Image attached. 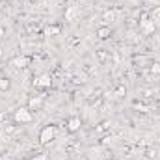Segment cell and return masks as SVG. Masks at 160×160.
I'll list each match as a JSON object with an SVG mask.
<instances>
[{
	"label": "cell",
	"instance_id": "6da1fadb",
	"mask_svg": "<svg viewBox=\"0 0 160 160\" xmlns=\"http://www.w3.org/2000/svg\"><path fill=\"white\" fill-rule=\"evenodd\" d=\"M13 121L15 123H30V121H34V114H32V110L28 108V106H21V108H17L15 110V114H13Z\"/></svg>",
	"mask_w": 160,
	"mask_h": 160
},
{
	"label": "cell",
	"instance_id": "7a4b0ae2",
	"mask_svg": "<svg viewBox=\"0 0 160 160\" xmlns=\"http://www.w3.org/2000/svg\"><path fill=\"white\" fill-rule=\"evenodd\" d=\"M56 127L54 125H47L43 130H41V134H39V143H43V145H47V143H50L54 138H56Z\"/></svg>",
	"mask_w": 160,
	"mask_h": 160
},
{
	"label": "cell",
	"instance_id": "3957f363",
	"mask_svg": "<svg viewBox=\"0 0 160 160\" xmlns=\"http://www.w3.org/2000/svg\"><path fill=\"white\" fill-rule=\"evenodd\" d=\"M140 28H142V32L147 36V34H153V32H155L157 24H155V21H153V19H149V17L143 13V15H142V21H140Z\"/></svg>",
	"mask_w": 160,
	"mask_h": 160
},
{
	"label": "cell",
	"instance_id": "277c9868",
	"mask_svg": "<svg viewBox=\"0 0 160 160\" xmlns=\"http://www.w3.org/2000/svg\"><path fill=\"white\" fill-rule=\"evenodd\" d=\"M34 86H36V88H50V86H52L50 75H41V77H38V78L34 80Z\"/></svg>",
	"mask_w": 160,
	"mask_h": 160
},
{
	"label": "cell",
	"instance_id": "5b68a950",
	"mask_svg": "<svg viewBox=\"0 0 160 160\" xmlns=\"http://www.w3.org/2000/svg\"><path fill=\"white\" fill-rule=\"evenodd\" d=\"M28 63H30V58L28 56H19V58H13L11 60V65L17 67V69H24V67H28Z\"/></svg>",
	"mask_w": 160,
	"mask_h": 160
},
{
	"label": "cell",
	"instance_id": "8992f818",
	"mask_svg": "<svg viewBox=\"0 0 160 160\" xmlns=\"http://www.w3.org/2000/svg\"><path fill=\"white\" fill-rule=\"evenodd\" d=\"M80 125H82L80 118H71L67 121V130L69 132H77V130H80Z\"/></svg>",
	"mask_w": 160,
	"mask_h": 160
},
{
	"label": "cell",
	"instance_id": "52a82bcc",
	"mask_svg": "<svg viewBox=\"0 0 160 160\" xmlns=\"http://www.w3.org/2000/svg\"><path fill=\"white\" fill-rule=\"evenodd\" d=\"M41 106H43V99L41 97H32L30 102H28V108L30 110H39Z\"/></svg>",
	"mask_w": 160,
	"mask_h": 160
},
{
	"label": "cell",
	"instance_id": "ba28073f",
	"mask_svg": "<svg viewBox=\"0 0 160 160\" xmlns=\"http://www.w3.org/2000/svg\"><path fill=\"white\" fill-rule=\"evenodd\" d=\"M97 36H99V39H106L110 36V26H101L97 30Z\"/></svg>",
	"mask_w": 160,
	"mask_h": 160
},
{
	"label": "cell",
	"instance_id": "9c48e42d",
	"mask_svg": "<svg viewBox=\"0 0 160 160\" xmlns=\"http://www.w3.org/2000/svg\"><path fill=\"white\" fill-rule=\"evenodd\" d=\"M102 19H104V21H114V19H116V11H114V9L104 11V13H102Z\"/></svg>",
	"mask_w": 160,
	"mask_h": 160
},
{
	"label": "cell",
	"instance_id": "30bf717a",
	"mask_svg": "<svg viewBox=\"0 0 160 160\" xmlns=\"http://www.w3.org/2000/svg\"><path fill=\"white\" fill-rule=\"evenodd\" d=\"M151 19H153V21H158L160 19V6H157V8L151 11Z\"/></svg>",
	"mask_w": 160,
	"mask_h": 160
},
{
	"label": "cell",
	"instance_id": "8fae6325",
	"mask_svg": "<svg viewBox=\"0 0 160 160\" xmlns=\"http://www.w3.org/2000/svg\"><path fill=\"white\" fill-rule=\"evenodd\" d=\"M47 34H48V36H56V34H60V26H50V28H47Z\"/></svg>",
	"mask_w": 160,
	"mask_h": 160
},
{
	"label": "cell",
	"instance_id": "7c38bea8",
	"mask_svg": "<svg viewBox=\"0 0 160 160\" xmlns=\"http://www.w3.org/2000/svg\"><path fill=\"white\" fill-rule=\"evenodd\" d=\"M4 130H6V134H13V132L17 130V127H15V125H6Z\"/></svg>",
	"mask_w": 160,
	"mask_h": 160
},
{
	"label": "cell",
	"instance_id": "4fadbf2b",
	"mask_svg": "<svg viewBox=\"0 0 160 160\" xmlns=\"http://www.w3.org/2000/svg\"><path fill=\"white\" fill-rule=\"evenodd\" d=\"M151 73H153V75H160V62L151 65Z\"/></svg>",
	"mask_w": 160,
	"mask_h": 160
},
{
	"label": "cell",
	"instance_id": "5bb4252c",
	"mask_svg": "<svg viewBox=\"0 0 160 160\" xmlns=\"http://www.w3.org/2000/svg\"><path fill=\"white\" fill-rule=\"evenodd\" d=\"M30 160H48V155H47V153H39V155L32 157Z\"/></svg>",
	"mask_w": 160,
	"mask_h": 160
},
{
	"label": "cell",
	"instance_id": "9a60e30c",
	"mask_svg": "<svg viewBox=\"0 0 160 160\" xmlns=\"http://www.w3.org/2000/svg\"><path fill=\"white\" fill-rule=\"evenodd\" d=\"M9 88V80L8 78H0V89H8Z\"/></svg>",
	"mask_w": 160,
	"mask_h": 160
},
{
	"label": "cell",
	"instance_id": "2e32d148",
	"mask_svg": "<svg viewBox=\"0 0 160 160\" xmlns=\"http://www.w3.org/2000/svg\"><path fill=\"white\" fill-rule=\"evenodd\" d=\"M4 39V28H2V26H0V41Z\"/></svg>",
	"mask_w": 160,
	"mask_h": 160
},
{
	"label": "cell",
	"instance_id": "e0dca14e",
	"mask_svg": "<svg viewBox=\"0 0 160 160\" xmlns=\"http://www.w3.org/2000/svg\"><path fill=\"white\" fill-rule=\"evenodd\" d=\"M6 119V112H0V121H4Z\"/></svg>",
	"mask_w": 160,
	"mask_h": 160
},
{
	"label": "cell",
	"instance_id": "ac0fdd59",
	"mask_svg": "<svg viewBox=\"0 0 160 160\" xmlns=\"http://www.w3.org/2000/svg\"><path fill=\"white\" fill-rule=\"evenodd\" d=\"M0 60H2V48H0Z\"/></svg>",
	"mask_w": 160,
	"mask_h": 160
}]
</instances>
